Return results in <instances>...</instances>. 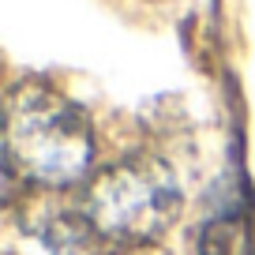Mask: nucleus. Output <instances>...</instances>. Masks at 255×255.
<instances>
[{"instance_id":"f257e3e1","label":"nucleus","mask_w":255,"mask_h":255,"mask_svg":"<svg viewBox=\"0 0 255 255\" xmlns=\"http://www.w3.org/2000/svg\"><path fill=\"white\" fill-rule=\"evenodd\" d=\"M94 158L90 120L72 98L49 83H19L8 94L4 169L8 184L26 180L38 188H68L83 180Z\"/></svg>"},{"instance_id":"f03ea898","label":"nucleus","mask_w":255,"mask_h":255,"mask_svg":"<svg viewBox=\"0 0 255 255\" xmlns=\"http://www.w3.org/2000/svg\"><path fill=\"white\" fill-rule=\"evenodd\" d=\"M184 191L173 169L150 154H131L105 165L79 195V214L98 240L117 248L150 244L180 214Z\"/></svg>"},{"instance_id":"7ed1b4c3","label":"nucleus","mask_w":255,"mask_h":255,"mask_svg":"<svg viewBox=\"0 0 255 255\" xmlns=\"http://www.w3.org/2000/svg\"><path fill=\"white\" fill-rule=\"evenodd\" d=\"M199 255H255V210L210 218L199 233Z\"/></svg>"},{"instance_id":"20e7f679","label":"nucleus","mask_w":255,"mask_h":255,"mask_svg":"<svg viewBox=\"0 0 255 255\" xmlns=\"http://www.w3.org/2000/svg\"><path fill=\"white\" fill-rule=\"evenodd\" d=\"M105 255H165V252L154 248V244H131V248H113V252H105Z\"/></svg>"}]
</instances>
